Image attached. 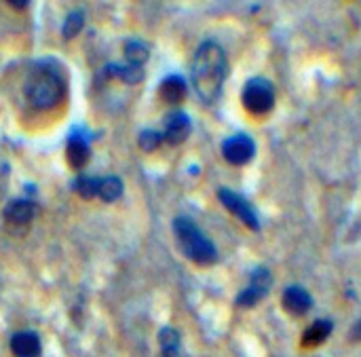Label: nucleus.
Masks as SVG:
<instances>
[{"label": "nucleus", "instance_id": "f257e3e1", "mask_svg": "<svg viewBox=\"0 0 361 357\" xmlns=\"http://www.w3.org/2000/svg\"><path fill=\"white\" fill-rule=\"evenodd\" d=\"M228 74V59L224 49L218 42H203L195 57H192V68H190V78L197 95L205 104H214L220 93L222 85Z\"/></svg>", "mask_w": 361, "mask_h": 357}, {"label": "nucleus", "instance_id": "f03ea898", "mask_svg": "<svg viewBox=\"0 0 361 357\" xmlns=\"http://www.w3.org/2000/svg\"><path fill=\"white\" fill-rule=\"evenodd\" d=\"M66 95L63 76L51 66H38L25 80V97L38 110L55 108Z\"/></svg>", "mask_w": 361, "mask_h": 357}, {"label": "nucleus", "instance_id": "7ed1b4c3", "mask_svg": "<svg viewBox=\"0 0 361 357\" xmlns=\"http://www.w3.org/2000/svg\"><path fill=\"white\" fill-rule=\"evenodd\" d=\"M173 233L182 254L197 265H214L218 260L216 246L203 235V231L188 218H176Z\"/></svg>", "mask_w": 361, "mask_h": 357}, {"label": "nucleus", "instance_id": "20e7f679", "mask_svg": "<svg viewBox=\"0 0 361 357\" xmlns=\"http://www.w3.org/2000/svg\"><path fill=\"white\" fill-rule=\"evenodd\" d=\"M241 102L250 114H269L275 106V89L267 78H252L241 91Z\"/></svg>", "mask_w": 361, "mask_h": 357}, {"label": "nucleus", "instance_id": "39448f33", "mask_svg": "<svg viewBox=\"0 0 361 357\" xmlns=\"http://www.w3.org/2000/svg\"><path fill=\"white\" fill-rule=\"evenodd\" d=\"M218 199H220V203H222L235 218H239L247 229H252V231H258V229H260L258 214H256V210L250 205V201H247L245 197L237 195L235 190L220 188V190H218Z\"/></svg>", "mask_w": 361, "mask_h": 357}, {"label": "nucleus", "instance_id": "423d86ee", "mask_svg": "<svg viewBox=\"0 0 361 357\" xmlns=\"http://www.w3.org/2000/svg\"><path fill=\"white\" fill-rule=\"evenodd\" d=\"M222 155L231 165H245L254 159L256 155V144L250 135L245 133H237L228 140H224L222 144Z\"/></svg>", "mask_w": 361, "mask_h": 357}, {"label": "nucleus", "instance_id": "0eeeda50", "mask_svg": "<svg viewBox=\"0 0 361 357\" xmlns=\"http://www.w3.org/2000/svg\"><path fill=\"white\" fill-rule=\"evenodd\" d=\"M269 290H271V273L264 267H258L250 277V286L237 296V305L254 307L269 294Z\"/></svg>", "mask_w": 361, "mask_h": 357}, {"label": "nucleus", "instance_id": "6e6552de", "mask_svg": "<svg viewBox=\"0 0 361 357\" xmlns=\"http://www.w3.org/2000/svg\"><path fill=\"white\" fill-rule=\"evenodd\" d=\"M190 133V119L184 112H171L165 119V140L173 146L182 144Z\"/></svg>", "mask_w": 361, "mask_h": 357}, {"label": "nucleus", "instance_id": "1a4fd4ad", "mask_svg": "<svg viewBox=\"0 0 361 357\" xmlns=\"http://www.w3.org/2000/svg\"><path fill=\"white\" fill-rule=\"evenodd\" d=\"M281 303H283V307H286L288 313H292V315H305V313L311 309L313 298H311V294H309L305 288H300V286H290V288L283 292Z\"/></svg>", "mask_w": 361, "mask_h": 357}, {"label": "nucleus", "instance_id": "9d476101", "mask_svg": "<svg viewBox=\"0 0 361 357\" xmlns=\"http://www.w3.org/2000/svg\"><path fill=\"white\" fill-rule=\"evenodd\" d=\"M11 351L15 357H38L42 345L36 332H17L11 339Z\"/></svg>", "mask_w": 361, "mask_h": 357}, {"label": "nucleus", "instance_id": "9b49d317", "mask_svg": "<svg viewBox=\"0 0 361 357\" xmlns=\"http://www.w3.org/2000/svg\"><path fill=\"white\" fill-rule=\"evenodd\" d=\"M159 95L167 104H180L186 97V83H184V78L182 76H176V74L173 76H167L161 83V87H159Z\"/></svg>", "mask_w": 361, "mask_h": 357}, {"label": "nucleus", "instance_id": "f8f14e48", "mask_svg": "<svg viewBox=\"0 0 361 357\" xmlns=\"http://www.w3.org/2000/svg\"><path fill=\"white\" fill-rule=\"evenodd\" d=\"M89 157H91L89 144H87L82 138H76V135L70 138V142H68V146H66V159H68V163H70L74 169H82V167L87 165Z\"/></svg>", "mask_w": 361, "mask_h": 357}, {"label": "nucleus", "instance_id": "ddd939ff", "mask_svg": "<svg viewBox=\"0 0 361 357\" xmlns=\"http://www.w3.org/2000/svg\"><path fill=\"white\" fill-rule=\"evenodd\" d=\"M34 214H36V207L25 199L11 201L4 210V218L13 224H25L34 218Z\"/></svg>", "mask_w": 361, "mask_h": 357}, {"label": "nucleus", "instance_id": "4468645a", "mask_svg": "<svg viewBox=\"0 0 361 357\" xmlns=\"http://www.w3.org/2000/svg\"><path fill=\"white\" fill-rule=\"evenodd\" d=\"M330 332H332V322L319 320V322H315L313 326H309V328L305 330V334H302V345H305V347H317V345H322V343L330 337Z\"/></svg>", "mask_w": 361, "mask_h": 357}, {"label": "nucleus", "instance_id": "2eb2a0df", "mask_svg": "<svg viewBox=\"0 0 361 357\" xmlns=\"http://www.w3.org/2000/svg\"><path fill=\"white\" fill-rule=\"evenodd\" d=\"M123 195V182L116 176H108V178H99V193L97 197L106 203L116 201Z\"/></svg>", "mask_w": 361, "mask_h": 357}, {"label": "nucleus", "instance_id": "dca6fc26", "mask_svg": "<svg viewBox=\"0 0 361 357\" xmlns=\"http://www.w3.org/2000/svg\"><path fill=\"white\" fill-rule=\"evenodd\" d=\"M150 57V51L144 42L140 40H129L125 44V59L129 66H135V68H142V63H146Z\"/></svg>", "mask_w": 361, "mask_h": 357}, {"label": "nucleus", "instance_id": "f3484780", "mask_svg": "<svg viewBox=\"0 0 361 357\" xmlns=\"http://www.w3.org/2000/svg\"><path fill=\"white\" fill-rule=\"evenodd\" d=\"M108 72H110L112 76H116V78L129 83V85H137V83L144 78V70H142V68H135V66H129V63H127V66L110 63V66H108Z\"/></svg>", "mask_w": 361, "mask_h": 357}, {"label": "nucleus", "instance_id": "a211bd4d", "mask_svg": "<svg viewBox=\"0 0 361 357\" xmlns=\"http://www.w3.org/2000/svg\"><path fill=\"white\" fill-rule=\"evenodd\" d=\"M74 190L82 197V199H91V197H97L99 193V178H89V176H82L74 182Z\"/></svg>", "mask_w": 361, "mask_h": 357}, {"label": "nucleus", "instance_id": "6ab92c4d", "mask_svg": "<svg viewBox=\"0 0 361 357\" xmlns=\"http://www.w3.org/2000/svg\"><path fill=\"white\" fill-rule=\"evenodd\" d=\"M82 25H85V15H82L80 11H74V13H70V15L66 17L61 32H63L66 38H74V36L82 30Z\"/></svg>", "mask_w": 361, "mask_h": 357}, {"label": "nucleus", "instance_id": "aec40b11", "mask_svg": "<svg viewBox=\"0 0 361 357\" xmlns=\"http://www.w3.org/2000/svg\"><path fill=\"white\" fill-rule=\"evenodd\" d=\"M159 343H161V349H163V351L180 349V334H178V330H173V328H163L161 334H159Z\"/></svg>", "mask_w": 361, "mask_h": 357}, {"label": "nucleus", "instance_id": "412c9836", "mask_svg": "<svg viewBox=\"0 0 361 357\" xmlns=\"http://www.w3.org/2000/svg\"><path fill=\"white\" fill-rule=\"evenodd\" d=\"M161 142H163V135L157 133V131H142V133H140V146H142L146 152L157 150Z\"/></svg>", "mask_w": 361, "mask_h": 357}, {"label": "nucleus", "instance_id": "4be33fe9", "mask_svg": "<svg viewBox=\"0 0 361 357\" xmlns=\"http://www.w3.org/2000/svg\"><path fill=\"white\" fill-rule=\"evenodd\" d=\"M11 6H15V8H25L27 2H11Z\"/></svg>", "mask_w": 361, "mask_h": 357}, {"label": "nucleus", "instance_id": "5701e85b", "mask_svg": "<svg viewBox=\"0 0 361 357\" xmlns=\"http://www.w3.org/2000/svg\"><path fill=\"white\" fill-rule=\"evenodd\" d=\"M355 337H357V339H361V324L357 326V330H355Z\"/></svg>", "mask_w": 361, "mask_h": 357}]
</instances>
